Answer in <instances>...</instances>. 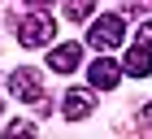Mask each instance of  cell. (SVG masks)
Masks as SVG:
<instances>
[{"mask_svg": "<svg viewBox=\"0 0 152 139\" xmlns=\"http://www.w3.org/2000/svg\"><path fill=\"white\" fill-rule=\"evenodd\" d=\"M4 139H35V126H31L26 117H18V122L4 126Z\"/></svg>", "mask_w": 152, "mask_h": 139, "instance_id": "ba28073f", "label": "cell"}, {"mask_svg": "<svg viewBox=\"0 0 152 139\" xmlns=\"http://www.w3.org/2000/svg\"><path fill=\"white\" fill-rule=\"evenodd\" d=\"M52 31H57V22H52V13H48L44 4H35V9H26L22 18H18V39H22L26 48H44L48 39H52Z\"/></svg>", "mask_w": 152, "mask_h": 139, "instance_id": "6da1fadb", "label": "cell"}, {"mask_svg": "<svg viewBox=\"0 0 152 139\" xmlns=\"http://www.w3.org/2000/svg\"><path fill=\"white\" fill-rule=\"evenodd\" d=\"M139 135H143V139H152V100L139 109Z\"/></svg>", "mask_w": 152, "mask_h": 139, "instance_id": "30bf717a", "label": "cell"}, {"mask_svg": "<svg viewBox=\"0 0 152 139\" xmlns=\"http://www.w3.org/2000/svg\"><path fill=\"white\" fill-rule=\"evenodd\" d=\"M78 57H83L78 44H57L52 52H48V65L57 70V74H70V70H78Z\"/></svg>", "mask_w": 152, "mask_h": 139, "instance_id": "52a82bcc", "label": "cell"}, {"mask_svg": "<svg viewBox=\"0 0 152 139\" xmlns=\"http://www.w3.org/2000/svg\"><path fill=\"white\" fill-rule=\"evenodd\" d=\"M126 39V22H122V13H104V18H96L91 22V31H87V44L91 48H117Z\"/></svg>", "mask_w": 152, "mask_h": 139, "instance_id": "7a4b0ae2", "label": "cell"}, {"mask_svg": "<svg viewBox=\"0 0 152 139\" xmlns=\"http://www.w3.org/2000/svg\"><path fill=\"white\" fill-rule=\"evenodd\" d=\"M139 39H148V44H152V22H143V31H139Z\"/></svg>", "mask_w": 152, "mask_h": 139, "instance_id": "8fae6325", "label": "cell"}, {"mask_svg": "<svg viewBox=\"0 0 152 139\" xmlns=\"http://www.w3.org/2000/svg\"><path fill=\"white\" fill-rule=\"evenodd\" d=\"M96 109V100H91V91H83V87H74V91H65V100H61V113L70 117V122H78V117H87Z\"/></svg>", "mask_w": 152, "mask_h": 139, "instance_id": "8992f818", "label": "cell"}, {"mask_svg": "<svg viewBox=\"0 0 152 139\" xmlns=\"http://www.w3.org/2000/svg\"><path fill=\"white\" fill-rule=\"evenodd\" d=\"M87 83H91V87H100V91H109V87H117V83H122V65H117V61H109V57L91 61Z\"/></svg>", "mask_w": 152, "mask_h": 139, "instance_id": "5b68a950", "label": "cell"}, {"mask_svg": "<svg viewBox=\"0 0 152 139\" xmlns=\"http://www.w3.org/2000/svg\"><path fill=\"white\" fill-rule=\"evenodd\" d=\"M65 18L83 22V18H91V4H87V0H74V4H65Z\"/></svg>", "mask_w": 152, "mask_h": 139, "instance_id": "9c48e42d", "label": "cell"}, {"mask_svg": "<svg viewBox=\"0 0 152 139\" xmlns=\"http://www.w3.org/2000/svg\"><path fill=\"white\" fill-rule=\"evenodd\" d=\"M122 74H130V78L152 74V44H148V39H135V44L126 48V57H122Z\"/></svg>", "mask_w": 152, "mask_h": 139, "instance_id": "277c9868", "label": "cell"}, {"mask_svg": "<svg viewBox=\"0 0 152 139\" xmlns=\"http://www.w3.org/2000/svg\"><path fill=\"white\" fill-rule=\"evenodd\" d=\"M9 91L18 96V100H31V104H44V83H39V70L22 65L9 74Z\"/></svg>", "mask_w": 152, "mask_h": 139, "instance_id": "3957f363", "label": "cell"}]
</instances>
